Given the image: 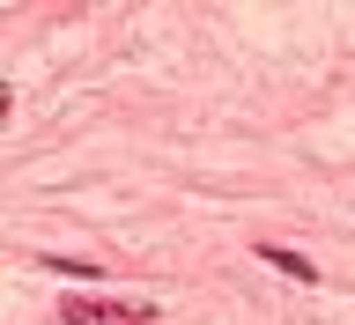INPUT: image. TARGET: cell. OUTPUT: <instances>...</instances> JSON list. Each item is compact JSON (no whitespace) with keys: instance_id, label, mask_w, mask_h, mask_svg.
I'll return each mask as SVG.
<instances>
[{"instance_id":"obj_1","label":"cell","mask_w":355,"mask_h":325,"mask_svg":"<svg viewBox=\"0 0 355 325\" xmlns=\"http://www.w3.org/2000/svg\"><path fill=\"white\" fill-rule=\"evenodd\" d=\"M67 325H155L148 304H96V296H67Z\"/></svg>"},{"instance_id":"obj_2","label":"cell","mask_w":355,"mask_h":325,"mask_svg":"<svg viewBox=\"0 0 355 325\" xmlns=\"http://www.w3.org/2000/svg\"><path fill=\"white\" fill-rule=\"evenodd\" d=\"M259 259H266V266H282L288 281H318V266H311L304 252H282V244H259Z\"/></svg>"}]
</instances>
